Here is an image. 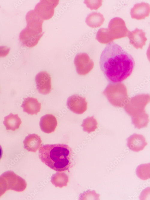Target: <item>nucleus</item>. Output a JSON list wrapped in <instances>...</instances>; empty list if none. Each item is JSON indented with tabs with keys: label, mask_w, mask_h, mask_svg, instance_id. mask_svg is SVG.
Wrapping results in <instances>:
<instances>
[{
	"label": "nucleus",
	"mask_w": 150,
	"mask_h": 200,
	"mask_svg": "<svg viewBox=\"0 0 150 200\" xmlns=\"http://www.w3.org/2000/svg\"><path fill=\"white\" fill-rule=\"evenodd\" d=\"M134 65L132 56L113 42L107 44L100 55V69L110 82L124 80L131 74Z\"/></svg>",
	"instance_id": "1"
},
{
	"label": "nucleus",
	"mask_w": 150,
	"mask_h": 200,
	"mask_svg": "<svg viewBox=\"0 0 150 200\" xmlns=\"http://www.w3.org/2000/svg\"><path fill=\"white\" fill-rule=\"evenodd\" d=\"M39 153L41 161L57 172L69 171L74 165L72 150L67 145H44L40 148Z\"/></svg>",
	"instance_id": "2"
},
{
	"label": "nucleus",
	"mask_w": 150,
	"mask_h": 200,
	"mask_svg": "<svg viewBox=\"0 0 150 200\" xmlns=\"http://www.w3.org/2000/svg\"><path fill=\"white\" fill-rule=\"evenodd\" d=\"M150 99V95L147 94H138L129 99L124 108L132 121L149 117L145 108Z\"/></svg>",
	"instance_id": "3"
},
{
	"label": "nucleus",
	"mask_w": 150,
	"mask_h": 200,
	"mask_svg": "<svg viewBox=\"0 0 150 200\" xmlns=\"http://www.w3.org/2000/svg\"><path fill=\"white\" fill-rule=\"evenodd\" d=\"M102 93L112 105L118 107H124L130 99L126 87L122 83L109 84Z\"/></svg>",
	"instance_id": "4"
},
{
	"label": "nucleus",
	"mask_w": 150,
	"mask_h": 200,
	"mask_svg": "<svg viewBox=\"0 0 150 200\" xmlns=\"http://www.w3.org/2000/svg\"><path fill=\"white\" fill-rule=\"evenodd\" d=\"M59 2V0H40L35 5L34 10L43 20L49 19L53 16L54 9Z\"/></svg>",
	"instance_id": "5"
},
{
	"label": "nucleus",
	"mask_w": 150,
	"mask_h": 200,
	"mask_svg": "<svg viewBox=\"0 0 150 200\" xmlns=\"http://www.w3.org/2000/svg\"><path fill=\"white\" fill-rule=\"evenodd\" d=\"M109 33L114 40L127 36L129 31L127 28L124 21L119 17L112 19L108 26Z\"/></svg>",
	"instance_id": "6"
},
{
	"label": "nucleus",
	"mask_w": 150,
	"mask_h": 200,
	"mask_svg": "<svg viewBox=\"0 0 150 200\" xmlns=\"http://www.w3.org/2000/svg\"><path fill=\"white\" fill-rule=\"evenodd\" d=\"M74 62L77 73L81 75L88 74L92 70L94 65L93 61L85 53L77 54L75 57Z\"/></svg>",
	"instance_id": "7"
},
{
	"label": "nucleus",
	"mask_w": 150,
	"mask_h": 200,
	"mask_svg": "<svg viewBox=\"0 0 150 200\" xmlns=\"http://www.w3.org/2000/svg\"><path fill=\"white\" fill-rule=\"evenodd\" d=\"M67 104L70 110L78 114L83 113L87 109V103L86 98L77 94L70 97L67 100Z\"/></svg>",
	"instance_id": "8"
},
{
	"label": "nucleus",
	"mask_w": 150,
	"mask_h": 200,
	"mask_svg": "<svg viewBox=\"0 0 150 200\" xmlns=\"http://www.w3.org/2000/svg\"><path fill=\"white\" fill-rule=\"evenodd\" d=\"M35 81L37 89L43 94H49L51 90V79L50 75L46 72H39L36 75Z\"/></svg>",
	"instance_id": "9"
},
{
	"label": "nucleus",
	"mask_w": 150,
	"mask_h": 200,
	"mask_svg": "<svg viewBox=\"0 0 150 200\" xmlns=\"http://www.w3.org/2000/svg\"><path fill=\"white\" fill-rule=\"evenodd\" d=\"M26 19L27 22L26 28L33 32L39 34L44 33L42 31L43 20L34 10L28 11L26 14Z\"/></svg>",
	"instance_id": "10"
},
{
	"label": "nucleus",
	"mask_w": 150,
	"mask_h": 200,
	"mask_svg": "<svg viewBox=\"0 0 150 200\" xmlns=\"http://www.w3.org/2000/svg\"><path fill=\"white\" fill-rule=\"evenodd\" d=\"M146 34L145 32L142 29L136 28L132 31H129L127 37L129 39L130 44L136 49H142L147 40Z\"/></svg>",
	"instance_id": "11"
},
{
	"label": "nucleus",
	"mask_w": 150,
	"mask_h": 200,
	"mask_svg": "<svg viewBox=\"0 0 150 200\" xmlns=\"http://www.w3.org/2000/svg\"><path fill=\"white\" fill-rule=\"evenodd\" d=\"M43 35L33 33L25 28L21 31L19 38L24 46L31 48L34 46L38 43Z\"/></svg>",
	"instance_id": "12"
},
{
	"label": "nucleus",
	"mask_w": 150,
	"mask_h": 200,
	"mask_svg": "<svg viewBox=\"0 0 150 200\" xmlns=\"http://www.w3.org/2000/svg\"><path fill=\"white\" fill-rule=\"evenodd\" d=\"M127 141V145L129 149L137 152L143 150L147 144L144 136L136 133L130 136Z\"/></svg>",
	"instance_id": "13"
},
{
	"label": "nucleus",
	"mask_w": 150,
	"mask_h": 200,
	"mask_svg": "<svg viewBox=\"0 0 150 200\" xmlns=\"http://www.w3.org/2000/svg\"><path fill=\"white\" fill-rule=\"evenodd\" d=\"M150 12V4L142 2L134 5L130 10V14L132 18L140 20L148 16Z\"/></svg>",
	"instance_id": "14"
},
{
	"label": "nucleus",
	"mask_w": 150,
	"mask_h": 200,
	"mask_svg": "<svg viewBox=\"0 0 150 200\" xmlns=\"http://www.w3.org/2000/svg\"><path fill=\"white\" fill-rule=\"evenodd\" d=\"M39 124L40 129L43 132L50 133L55 131L57 126V121L54 115L47 114L41 117Z\"/></svg>",
	"instance_id": "15"
},
{
	"label": "nucleus",
	"mask_w": 150,
	"mask_h": 200,
	"mask_svg": "<svg viewBox=\"0 0 150 200\" xmlns=\"http://www.w3.org/2000/svg\"><path fill=\"white\" fill-rule=\"evenodd\" d=\"M41 104L37 99L28 97L24 99L21 106L23 111L28 114L37 115L40 111Z\"/></svg>",
	"instance_id": "16"
},
{
	"label": "nucleus",
	"mask_w": 150,
	"mask_h": 200,
	"mask_svg": "<svg viewBox=\"0 0 150 200\" xmlns=\"http://www.w3.org/2000/svg\"><path fill=\"white\" fill-rule=\"evenodd\" d=\"M23 143L25 149L28 151L35 152L40 147L42 140L37 134H29L25 137Z\"/></svg>",
	"instance_id": "17"
},
{
	"label": "nucleus",
	"mask_w": 150,
	"mask_h": 200,
	"mask_svg": "<svg viewBox=\"0 0 150 200\" xmlns=\"http://www.w3.org/2000/svg\"><path fill=\"white\" fill-rule=\"evenodd\" d=\"M21 123V120L18 115L14 114L12 113L4 117L3 122L6 130L13 131L18 129Z\"/></svg>",
	"instance_id": "18"
},
{
	"label": "nucleus",
	"mask_w": 150,
	"mask_h": 200,
	"mask_svg": "<svg viewBox=\"0 0 150 200\" xmlns=\"http://www.w3.org/2000/svg\"><path fill=\"white\" fill-rule=\"evenodd\" d=\"M104 20V16L100 13L92 12L87 16L85 22L89 27L95 28L100 27Z\"/></svg>",
	"instance_id": "19"
},
{
	"label": "nucleus",
	"mask_w": 150,
	"mask_h": 200,
	"mask_svg": "<svg viewBox=\"0 0 150 200\" xmlns=\"http://www.w3.org/2000/svg\"><path fill=\"white\" fill-rule=\"evenodd\" d=\"M51 181L56 187H66L69 182L68 176L64 172H58L52 175Z\"/></svg>",
	"instance_id": "20"
},
{
	"label": "nucleus",
	"mask_w": 150,
	"mask_h": 200,
	"mask_svg": "<svg viewBox=\"0 0 150 200\" xmlns=\"http://www.w3.org/2000/svg\"><path fill=\"white\" fill-rule=\"evenodd\" d=\"M96 39L103 44H108L114 40L107 28H102L99 29L97 32Z\"/></svg>",
	"instance_id": "21"
},
{
	"label": "nucleus",
	"mask_w": 150,
	"mask_h": 200,
	"mask_svg": "<svg viewBox=\"0 0 150 200\" xmlns=\"http://www.w3.org/2000/svg\"><path fill=\"white\" fill-rule=\"evenodd\" d=\"M98 122L94 117H88L84 119L81 125L83 130L90 133L98 128Z\"/></svg>",
	"instance_id": "22"
},
{
	"label": "nucleus",
	"mask_w": 150,
	"mask_h": 200,
	"mask_svg": "<svg viewBox=\"0 0 150 200\" xmlns=\"http://www.w3.org/2000/svg\"><path fill=\"white\" fill-rule=\"evenodd\" d=\"M137 175L140 179L145 180L150 178V163L143 164L139 166L136 168Z\"/></svg>",
	"instance_id": "23"
},
{
	"label": "nucleus",
	"mask_w": 150,
	"mask_h": 200,
	"mask_svg": "<svg viewBox=\"0 0 150 200\" xmlns=\"http://www.w3.org/2000/svg\"><path fill=\"white\" fill-rule=\"evenodd\" d=\"M100 195L95 191L88 190L82 194L80 196L81 200H99Z\"/></svg>",
	"instance_id": "24"
},
{
	"label": "nucleus",
	"mask_w": 150,
	"mask_h": 200,
	"mask_svg": "<svg viewBox=\"0 0 150 200\" xmlns=\"http://www.w3.org/2000/svg\"><path fill=\"white\" fill-rule=\"evenodd\" d=\"M102 0H86L84 1L87 7L89 8L91 10H97L102 4Z\"/></svg>",
	"instance_id": "25"
},
{
	"label": "nucleus",
	"mask_w": 150,
	"mask_h": 200,
	"mask_svg": "<svg viewBox=\"0 0 150 200\" xmlns=\"http://www.w3.org/2000/svg\"><path fill=\"white\" fill-rule=\"evenodd\" d=\"M10 49L5 46H0V57L6 56L9 54Z\"/></svg>",
	"instance_id": "26"
},
{
	"label": "nucleus",
	"mask_w": 150,
	"mask_h": 200,
	"mask_svg": "<svg viewBox=\"0 0 150 200\" xmlns=\"http://www.w3.org/2000/svg\"><path fill=\"white\" fill-rule=\"evenodd\" d=\"M2 154H3L2 149L1 146L0 145V160L2 157Z\"/></svg>",
	"instance_id": "27"
}]
</instances>
